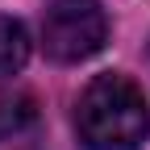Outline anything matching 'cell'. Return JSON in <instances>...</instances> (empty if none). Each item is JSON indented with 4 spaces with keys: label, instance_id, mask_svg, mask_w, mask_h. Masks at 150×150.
I'll use <instances>...</instances> for the list:
<instances>
[{
    "label": "cell",
    "instance_id": "7a4b0ae2",
    "mask_svg": "<svg viewBox=\"0 0 150 150\" xmlns=\"http://www.w3.org/2000/svg\"><path fill=\"white\" fill-rule=\"evenodd\" d=\"M108 38L100 0H50L42 8V46L54 63H83Z\"/></svg>",
    "mask_w": 150,
    "mask_h": 150
},
{
    "label": "cell",
    "instance_id": "3957f363",
    "mask_svg": "<svg viewBox=\"0 0 150 150\" xmlns=\"http://www.w3.org/2000/svg\"><path fill=\"white\" fill-rule=\"evenodd\" d=\"M29 59V33L17 17L0 13V75H17Z\"/></svg>",
    "mask_w": 150,
    "mask_h": 150
},
{
    "label": "cell",
    "instance_id": "277c9868",
    "mask_svg": "<svg viewBox=\"0 0 150 150\" xmlns=\"http://www.w3.org/2000/svg\"><path fill=\"white\" fill-rule=\"evenodd\" d=\"M33 121H38L33 96H25V92H17V96H0V142L21 138L25 129H33Z\"/></svg>",
    "mask_w": 150,
    "mask_h": 150
},
{
    "label": "cell",
    "instance_id": "6da1fadb",
    "mask_svg": "<svg viewBox=\"0 0 150 150\" xmlns=\"http://www.w3.org/2000/svg\"><path fill=\"white\" fill-rule=\"evenodd\" d=\"M75 129L88 150H138L150 134V108L129 75H96L75 100Z\"/></svg>",
    "mask_w": 150,
    "mask_h": 150
}]
</instances>
